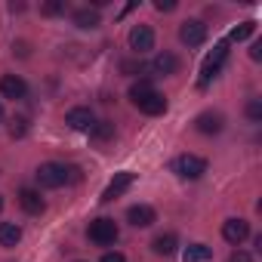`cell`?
<instances>
[{"label":"cell","mask_w":262,"mask_h":262,"mask_svg":"<svg viewBox=\"0 0 262 262\" xmlns=\"http://www.w3.org/2000/svg\"><path fill=\"white\" fill-rule=\"evenodd\" d=\"M25 133H28V120H25V117H16L13 126H10V136H13V139H22Z\"/></svg>","instance_id":"cell-22"},{"label":"cell","mask_w":262,"mask_h":262,"mask_svg":"<svg viewBox=\"0 0 262 262\" xmlns=\"http://www.w3.org/2000/svg\"><path fill=\"white\" fill-rule=\"evenodd\" d=\"M129 50H133L136 56L155 50V31L148 25H133V28H129Z\"/></svg>","instance_id":"cell-7"},{"label":"cell","mask_w":262,"mask_h":262,"mask_svg":"<svg viewBox=\"0 0 262 262\" xmlns=\"http://www.w3.org/2000/svg\"><path fill=\"white\" fill-rule=\"evenodd\" d=\"M228 262H253V256H250L247 250H234V253L228 256Z\"/></svg>","instance_id":"cell-26"},{"label":"cell","mask_w":262,"mask_h":262,"mask_svg":"<svg viewBox=\"0 0 262 262\" xmlns=\"http://www.w3.org/2000/svg\"><path fill=\"white\" fill-rule=\"evenodd\" d=\"M151 71H155V74H161V77H170V74H176V71H179V59H176L173 53H167V50H164V53H158V56H155Z\"/></svg>","instance_id":"cell-15"},{"label":"cell","mask_w":262,"mask_h":262,"mask_svg":"<svg viewBox=\"0 0 262 262\" xmlns=\"http://www.w3.org/2000/svg\"><path fill=\"white\" fill-rule=\"evenodd\" d=\"M225 59H228V43L222 40V43H216L213 47V53L204 59V65H201V80H198V86H207L213 77H219V71H222V65H225Z\"/></svg>","instance_id":"cell-4"},{"label":"cell","mask_w":262,"mask_h":262,"mask_svg":"<svg viewBox=\"0 0 262 262\" xmlns=\"http://www.w3.org/2000/svg\"><path fill=\"white\" fill-rule=\"evenodd\" d=\"M43 16H59V13H65V4H59V0H53V4H43V10H40Z\"/></svg>","instance_id":"cell-24"},{"label":"cell","mask_w":262,"mask_h":262,"mask_svg":"<svg viewBox=\"0 0 262 262\" xmlns=\"http://www.w3.org/2000/svg\"><path fill=\"white\" fill-rule=\"evenodd\" d=\"M222 237H225L231 247H241V244L250 237V222H247V219H225Z\"/></svg>","instance_id":"cell-9"},{"label":"cell","mask_w":262,"mask_h":262,"mask_svg":"<svg viewBox=\"0 0 262 262\" xmlns=\"http://www.w3.org/2000/svg\"><path fill=\"white\" fill-rule=\"evenodd\" d=\"M65 123H68L71 129H77V133H86V129H93V126H96V117H93V111H90V108L77 105V108H71V111L65 114Z\"/></svg>","instance_id":"cell-10"},{"label":"cell","mask_w":262,"mask_h":262,"mask_svg":"<svg viewBox=\"0 0 262 262\" xmlns=\"http://www.w3.org/2000/svg\"><path fill=\"white\" fill-rule=\"evenodd\" d=\"M0 123H4V105H0Z\"/></svg>","instance_id":"cell-30"},{"label":"cell","mask_w":262,"mask_h":262,"mask_svg":"<svg viewBox=\"0 0 262 262\" xmlns=\"http://www.w3.org/2000/svg\"><path fill=\"white\" fill-rule=\"evenodd\" d=\"M129 99H133V105H136L142 114H151V117H158V114L167 111V99H164L148 80H139V83L129 86Z\"/></svg>","instance_id":"cell-2"},{"label":"cell","mask_w":262,"mask_h":262,"mask_svg":"<svg viewBox=\"0 0 262 262\" xmlns=\"http://www.w3.org/2000/svg\"><path fill=\"white\" fill-rule=\"evenodd\" d=\"M25 93H28V83L19 77V74H4L0 77V96L4 99H25Z\"/></svg>","instance_id":"cell-12"},{"label":"cell","mask_w":262,"mask_h":262,"mask_svg":"<svg viewBox=\"0 0 262 262\" xmlns=\"http://www.w3.org/2000/svg\"><path fill=\"white\" fill-rule=\"evenodd\" d=\"M173 173H176L179 179H201V176L207 173V161L198 158V155H179V158L173 161Z\"/></svg>","instance_id":"cell-5"},{"label":"cell","mask_w":262,"mask_h":262,"mask_svg":"<svg viewBox=\"0 0 262 262\" xmlns=\"http://www.w3.org/2000/svg\"><path fill=\"white\" fill-rule=\"evenodd\" d=\"M86 237H90L93 244H99V247H111V244L120 237V228H117V222H114V219L99 216V219H93V222H90Z\"/></svg>","instance_id":"cell-3"},{"label":"cell","mask_w":262,"mask_h":262,"mask_svg":"<svg viewBox=\"0 0 262 262\" xmlns=\"http://www.w3.org/2000/svg\"><path fill=\"white\" fill-rule=\"evenodd\" d=\"M133 182H136V173H129V170H123V173H114V179L105 185V191H102V198H99V201H102V204H111L114 198H120V194H123L129 185H133Z\"/></svg>","instance_id":"cell-6"},{"label":"cell","mask_w":262,"mask_h":262,"mask_svg":"<svg viewBox=\"0 0 262 262\" xmlns=\"http://www.w3.org/2000/svg\"><path fill=\"white\" fill-rule=\"evenodd\" d=\"M194 126H198V133H204V136H216V133H222L225 117L219 111H204V114L194 117Z\"/></svg>","instance_id":"cell-11"},{"label":"cell","mask_w":262,"mask_h":262,"mask_svg":"<svg viewBox=\"0 0 262 262\" xmlns=\"http://www.w3.org/2000/svg\"><path fill=\"white\" fill-rule=\"evenodd\" d=\"M253 31H256V22H241L237 28L228 31V40H225V43H241V40H247Z\"/></svg>","instance_id":"cell-20"},{"label":"cell","mask_w":262,"mask_h":262,"mask_svg":"<svg viewBox=\"0 0 262 262\" xmlns=\"http://www.w3.org/2000/svg\"><path fill=\"white\" fill-rule=\"evenodd\" d=\"M34 176L43 188H62V185H74L83 179L80 167H74V164H40Z\"/></svg>","instance_id":"cell-1"},{"label":"cell","mask_w":262,"mask_h":262,"mask_svg":"<svg viewBox=\"0 0 262 262\" xmlns=\"http://www.w3.org/2000/svg\"><path fill=\"white\" fill-rule=\"evenodd\" d=\"M90 133L99 139V142H105V139H111L114 136V123H108V120H102V123H96L93 129H90Z\"/></svg>","instance_id":"cell-21"},{"label":"cell","mask_w":262,"mask_h":262,"mask_svg":"<svg viewBox=\"0 0 262 262\" xmlns=\"http://www.w3.org/2000/svg\"><path fill=\"white\" fill-rule=\"evenodd\" d=\"M179 40H182L185 47H201V43L207 40V25H204L201 19H188V22H182V28H179Z\"/></svg>","instance_id":"cell-8"},{"label":"cell","mask_w":262,"mask_h":262,"mask_svg":"<svg viewBox=\"0 0 262 262\" xmlns=\"http://www.w3.org/2000/svg\"><path fill=\"white\" fill-rule=\"evenodd\" d=\"M19 204H22V210L31 213V216H40V213L47 210V201H43L40 191H34V188H22V191H19Z\"/></svg>","instance_id":"cell-14"},{"label":"cell","mask_w":262,"mask_h":262,"mask_svg":"<svg viewBox=\"0 0 262 262\" xmlns=\"http://www.w3.org/2000/svg\"><path fill=\"white\" fill-rule=\"evenodd\" d=\"M126 219H129V225H136V228H148V225H155L158 213L148 204H133V207L126 210Z\"/></svg>","instance_id":"cell-13"},{"label":"cell","mask_w":262,"mask_h":262,"mask_svg":"<svg viewBox=\"0 0 262 262\" xmlns=\"http://www.w3.org/2000/svg\"><path fill=\"white\" fill-rule=\"evenodd\" d=\"M102 262H126V259H123V253H105Z\"/></svg>","instance_id":"cell-28"},{"label":"cell","mask_w":262,"mask_h":262,"mask_svg":"<svg viewBox=\"0 0 262 262\" xmlns=\"http://www.w3.org/2000/svg\"><path fill=\"white\" fill-rule=\"evenodd\" d=\"M0 210H4V194H0Z\"/></svg>","instance_id":"cell-31"},{"label":"cell","mask_w":262,"mask_h":262,"mask_svg":"<svg viewBox=\"0 0 262 262\" xmlns=\"http://www.w3.org/2000/svg\"><path fill=\"white\" fill-rule=\"evenodd\" d=\"M210 256H213V250H210L207 244H191V247L182 253V262H210Z\"/></svg>","instance_id":"cell-18"},{"label":"cell","mask_w":262,"mask_h":262,"mask_svg":"<svg viewBox=\"0 0 262 262\" xmlns=\"http://www.w3.org/2000/svg\"><path fill=\"white\" fill-rule=\"evenodd\" d=\"M120 71H123V74H142V71H145V65H142V62H123V65H120Z\"/></svg>","instance_id":"cell-25"},{"label":"cell","mask_w":262,"mask_h":262,"mask_svg":"<svg viewBox=\"0 0 262 262\" xmlns=\"http://www.w3.org/2000/svg\"><path fill=\"white\" fill-rule=\"evenodd\" d=\"M250 56H253V59H262V43H259V40L253 43V50H250Z\"/></svg>","instance_id":"cell-29"},{"label":"cell","mask_w":262,"mask_h":262,"mask_svg":"<svg viewBox=\"0 0 262 262\" xmlns=\"http://www.w3.org/2000/svg\"><path fill=\"white\" fill-rule=\"evenodd\" d=\"M74 25L77 28H99V13L96 10H77L74 13Z\"/></svg>","instance_id":"cell-19"},{"label":"cell","mask_w":262,"mask_h":262,"mask_svg":"<svg viewBox=\"0 0 262 262\" xmlns=\"http://www.w3.org/2000/svg\"><path fill=\"white\" fill-rule=\"evenodd\" d=\"M22 241V228L16 222H0V247H16Z\"/></svg>","instance_id":"cell-16"},{"label":"cell","mask_w":262,"mask_h":262,"mask_svg":"<svg viewBox=\"0 0 262 262\" xmlns=\"http://www.w3.org/2000/svg\"><path fill=\"white\" fill-rule=\"evenodd\" d=\"M247 114H250V120H262V102H259V99H250Z\"/></svg>","instance_id":"cell-23"},{"label":"cell","mask_w":262,"mask_h":262,"mask_svg":"<svg viewBox=\"0 0 262 262\" xmlns=\"http://www.w3.org/2000/svg\"><path fill=\"white\" fill-rule=\"evenodd\" d=\"M151 247H155V253H158V256H173V253H176V247H179V241H176V234H158Z\"/></svg>","instance_id":"cell-17"},{"label":"cell","mask_w":262,"mask_h":262,"mask_svg":"<svg viewBox=\"0 0 262 262\" xmlns=\"http://www.w3.org/2000/svg\"><path fill=\"white\" fill-rule=\"evenodd\" d=\"M155 10H161V13H170V10H176V4H173V0H155Z\"/></svg>","instance_id":"cell-27"}]
</instances>
